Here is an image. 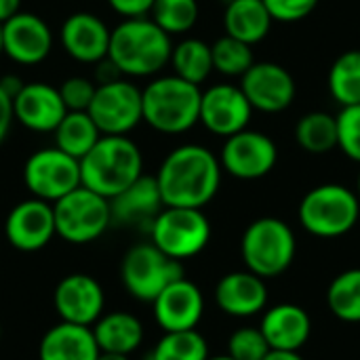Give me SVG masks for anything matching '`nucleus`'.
Returning a JSON list of instances; mask_svg holds the SVG:
<instances>
[{"label": "nucleus", "instance_id": "obj_16", "mask_svg": "<svg viewBox=\"0 0 360 360\" xmlns=\"http://www.w3.org/2000/svg\"><path fill=\"white\" fill-rule=\"evenodd\" d=\"M53 49L49 23L34 13H17L2 23V53L19 65L42 63Z\"/></svg>", "mask_w": 360, "mask_h": 360}, {"label": "nucleus", "instance_id": "obj_42", "mask_svg": "<svg viewBox=\"0 0 360 360\" xmlns=\"http://www.w3.org/2000/svg\"><path fill=\"white\" fill-rule=\"evenodd\" d=\"M21 8V0H0V25L17 15Z\"/></svg>", "mask_w": 360, "mask_h": 360}, {"label": "nucleus", "instance_id": "obj_41", "mask_svg": "<svg viewBox=\"0 0 360 360\" xmlns=\"http://www.w3.org/2000/svg\"><path fill=\"white\" fill-rule=\"evenodd\" d=\"M95 65H97L95 68V84H108V82H114V80L120 78L118 68L108 57L101 59V61H97Z\"/></svg>", "mask_w": 360, "mask_h": 360}, {"label": "nucleus", "instance_id": "obj_12", "mask_svg": "<svg viewBox=\"0 0 360 360\" xmlns=\"http://www.w3.org/2000/svg\"><path fill=\"white\" fill-rule=\"evenodd\" d=\"M278 160L276 143L259 131H240L226 137L219 165L236 179L253 181L266 177Z\"/></svg>", "mask_w": 360, "mask_h": 360}, {"label": "nucleus", "instance_id": "obj_5", "mask_svg": "<svg viewBox=\"0 0 360 360\" xmlns=\"http://www.w3.org/2000/svg\"><path fill=\"white\" fill-rule=\"evenodd\" d=\"M297 253L295 234L289 224L278 217H259L247 226L240 240V255L253 274L276 278L285 274Z\"/></svg>", "mask_w": 360, "mask_h": 360}, {"label": "nucleus", "instance_id": "obj_9", "mask_svg": "<svg viewBox=\"0 0 360 360\" xmlns=\"http://www.w3.org/2000/svg\"><path fill=\"white\" fill-rule=\"evenodd\" d=\"M53 215L57 236L72 245L93 243L112 226L110 200L84 186L53 202Z\"/></svg>", "mask_w": 360, "mask_h": 360}, {"label": "nucleus", "instance_id": "obj_46", "mask_svg": "<svg viewBox=\"0 0 360 360\" xmlns=\"http://www.w3.org/2000/svg\"><path fill=\"white\" fill-rule=\"evenodd\" d=\"M207 360H234L232 356H228V354H221V356H209Z\"/></svg>", "mask_w": 360, "mask_h": 360}, {"label": "nucleus", "instance_id": "obj_23", "mask_svg": "<svg viewBox=\"0 0 360 360\" xmlns=\"http://www.w3.org/2000/svg\"><path fill=\"white\" fill-rule=\"evenodd\" d=\"M259 329L270 350L300 352L312 335V319L297 304H278L264 312Z\"/></svg>", "mask_w": 360, "mask_h": 360}, {"label": "nucleus", "instance_id": "obj_45", "mask_svg": "<svg viewBox=\"0 0 360 360\" xmlns=\"http://www.w3.org/2000/svg\"><path fill=\"white\" fill-rule=\"evenodd\" d=\"M97 360H131V356H124V354H110V352H99Z\"/></svg>", "mask_w": 360, "mask_h": 360}, {"label": "nucleus", "instance_id": "obj_38", "mask_svg": "<svg viewBox=\"0 0 360 360\" xmlns=\"http://www.w3.org/2000/svg\"><path fill=\"white\" fill-rule=\"evenodd\" d=\"M272 21L295 23L306 19L319 4V0H264Z\"/></svg>", "mask_w": 360, "mask_h": 360}, {"label": "nucleus", "instance_id": "obj_13", "mask_svg": "<svg viewBox=\"0 0 360 360\" xmlns=\"http://www.w3.org/2000/svg\"><path fill=\"white\" fill-rule=\"evenodd\" d=\"M53 306L63 323L93 327L105 308V293L97 278L91 274H68L63 276L53 293Z\"/></svg>", "mask_w": 360, "mask_h": 360}, {"label": "nucleus", "instance_id": "obj_10", "mask_svg": "<svg viewBox=\"0 0 360 360\" xmlns=\"http://www.w3.org/2000/svg\"><path fill=\"white\" fill-rule=\"evenodd\" d=\"M23 184L34 198L57 202L80 184V160L59 148H42L23 165Z\"/></svg>", "mask_w": 360, "mask_h": 360}, {"label": "nucleus", "instance_id": "obj_18", "mask_svg": "<svg viewBox=\"0 0 360 360\" xmlns=\"http://www.w3.org/2000/svg\"><path fill=\"white\" fill-rule=\"evenodd\" d=\"M156 325L169 331H190L196 329L205 314V297L198 285L186 276L171 283L154 302H152Z\"/></svg>", "mask_w": 360, "mask_h": 360}, {"label": "nucleus", "instance_id": "obj_7", "mask_svg": "<svg viewBox=\"0 0 360 360\" xmlns=\"http://www.w3.org/2000/svg\"><path fill=\"white\" fill-rule=\"evenodd\" d=\"M184 276V264L165 255L152 243L133 245L120 262L122 287L133 300L143 304H152L171 283Z\"/></svg>", "mask_w": 360, "mask_h": 360}, {"label": "nucleus", "instance_id": "obj_32", "mask_svg": "<svg viewBox=\"0 0 360 360\" xmlns=\"http://www.w3.org/2000/svg\"><path fill=\"white\" fill-rule=\"evenodd\" d=\"M209 359V344L207 340L196 331H169L165 333L148 360H207Z\"/></svg>", "mask_w": 360, "mask_h": 360}, {"label": "nucleus", "instance_id": "obj_25", "mask_svg": "<svg viewBox=\"0 0 360 360\" xmlns=\"http://www.w3.org/2000/svg\"><path fill=\"white\" fill-rule=\"evenodd\" d=\"M91 331L99 352L131 356L143 344V325L135 314L127 310L101 314Z\"/></svg>", "mask_w": 360, "mask_h": 360}, {"label": "nucleus", "instance_id": "obj_3", "mask_svg": "<svg viewBox=\"0 0 360 360\" xmlns=\"http://www.w3.org/2000/svg\"><path fill=\"white\" fill-rule=\"evenodd\" d=\"M141 175V150L127 135H101L91 152L80 158V184L108 200Z\"/></svg>", "mask_w": 360, "mask_h": 360}, {"label": "nucleus", "instance_id": "obj_27", "mask_svg": "<svg viewBox=\"0 0 360 360\" xmlns=\"http://www.w3.org/2000/svg\"><path fill=\"white\" fill-rule=\"evenodd\" d=\"M55 148L70 154L72 158H84L91 148L99 141L101 131L89 116V112H68L55 127Z\"/></svg>", "mask_w": 360, "mask_h": 360}, {"label": "nucleus", "instance_id": "obj_33", "mask_svg": "<svg viewBox=\"0 0 360 360\" xmlns=\"http://www.w3.org/2000/svg\"><path fill=\"white\" fill-rule=\"evenodd\" d=\"M150 19L169 36L186 34L198 21V2L196 0H156Z\"/></svg>", "mask_w": 360, "mask_h": 360}, {"label": "nucleus", "instance_id": "obj_35", "mask_svg": "<svg viewBox=\"0 0 360 360\" xmlns=\"http://www.w3.org/2000/svg\"><path fill=\"white\" fill-rule=\"evenodd\" d=\"M270 346L259 327H240L228 340V356L234 360H264Z\"/></svg>", "mask_w": 360, "mask_h": 360}, {"label": "nucleus", "instance_id": "obj_15", "mask_svg": "<svg viewBox=\"0 0 360 360\" xmlns=\"http://www.w3.org/2000/svg\"><path fill=\"white\" fill-rule=\"evenodd\" d=\"M240 78V89L253 110L276 114L287 110L295 99V78L278 63H253Z\"/></svg>", "mask_w": 360, "mask_h": 360}, {"label": "nucleus", "instance_id": "obj_31", "mask_svg": "<svg viewBox=\"0 0 360 360\" xmlns=\"http://www.w3.org/2000/svg\"><path fill=\"white\" fill-rule=\"evenodd\" d=\"M329 91L333 99L346 105L360 103V51H346L340 55L329 70Z\"/></svg>", "mask_w": 360, "mask_h": 360}, {"label": "nucleus", "instance_id": "obj_4", "mask_svg": "<svg viewBox=\"0 0 360 360\" xmlns=\"http://www.w3.org/2000/svg\"><path fill=\"white\" fill-rule=\"evenodd\" d=\"M202 91L179 76H160L141 91L143 122L158 133L179 135L190 131L200 116Z\"/></svg>", "mask_w": 360, "mask_h": 360}, {"label": "nucleus", "instance_id": "obj_14", "mask_svg": "<svg viewBox=\"0 0 360 360\" xmlns=\"http://www.w3.org/2000/svg\"><path fill=\"white\" fill-rule=\"evenodd\" d=\"M4 234L13 249L34 253L44 249L55 236L53 205L40 198H27L15 205L4 221Z\"/></svg>", "mask_w": 360, "mask_h": 360}, {"label": "nucleus", "instance_id": "obj_6", "mask_svg": "<svg viewBox=\"0 0 360 360\" xmlns=\"http://www.w3.org/2000/svg\"><path fill=\"white\" fill-rule=\"evenodd\" d=\"M297 215L308 234L316 238H340L356 226L360 200L356 192L342 184H323L306 192Z\"/></svg>", "mask_w": 360, "mask_h": 360}, {"label": "nucleus", "instance_id": "obj_20", "mask_svg": "<svg viewBox=\"0 0 360 360\" xmlns=\"http://www.w3.org/2000/svg\"><path fill=\"white\" fill-rule=\"evenodd\" d=\"M165 209L156 177L141 175L120 194L110 198L112 226L150 230L156 215Z\"/></svg>", "mask_w": 360, "mask_h": 360}, {"label": "nucleus", "instance_id": "obj_19", "mask_svg": "<svg viewBox=\"0 0 360 360\" xmlns=\"http://www.w3.org/2000/svg\"><path fill=\"white\" fill-rule=\"evenodd\" d=\"M68 114L59 89L46 82H23L13 97V116L34 133H53Z\"/></svg>", "mask_w": 360, "mask_h": 360}, {"label": "nucleus", "instance_id": "obj_8", "mask_svg": "<svg viewBox=\"0 0 360 360\" xmlns=\"http://www.w3.org/2000/svg\"><path fill=\"white\" fill-rule=\"evenodd\" d=\"M150 243L165 255L184 262L202 253L211 240V224L202 209L165 207L152 221Z\"/></svg>", "mask_w": 360, "mask_h": 360}, {"label": "nucleus", "instance_id": "obj_22", "mask_svg": "<svg viewBox=\"0 0 360 360\" xmlns=\"http://www.w3.org/2000/svg\"><path fill=\"white\" fill-rule=\"evenodd\" d=\"M217 308L232 319H249L266 310L268 287L266 281L251 270H236L224 274L215 285Z\"/></svg>", "mask_w": 360, "mask_h": 360}, {"label": "nucleus", "instance_id": "obj_37", "mask_svg": "<svg viewBox=\"0 0 360 360\" xmlns=\"http://www.w3.org/2000/svg\"><path fill=\"white\" fill-rule=\"evenodd\" d=\"M95 91H97V84L84 76L65 78L59 86V95L68 112H86L95 97Z\"/></svg>", "mask_w": 360, "mask_h": 360}, {"label": "nucleus", "instance_id": "obj_24", "mask_svg": "<svg viewBox=\"0 0 360 360\" xmlns=\"http://www.w3.org/2000/svg\"><path fill=\"white\" fill-rule=\"evenodd\" d=\"M99 348L91 327L59 321L38 346V360H97Z\"/></svg>", "mask_w": 360, "mask_h": 360}, {"label": "nucleus", "instance_id": "obj_1", "mask_svg": "<svg viewBox=\"0 0 360 360\" xmlns=\"http://www.w3.org/2000/svg\"><path fill=\"white\" fill-rule=\"evenodd\" d=\"M165 207H207L221 184L219 158L198 143L175 148L154 175Z\"/></svg>", "mask_w": 360, "mask_h": 360}, {"label": "nucleus", "instance_id": "obj_26", "mask_svg": "<svg viewBox=\"0 0 360 360\" xmlns=\"http://www.w3.org/2000/svg\"><path fill=\"white\" fill-rule=\"evenodd\" d=\"M272 17L264 0H230L224 13L226 34L247 44L264 40L270 32Z\"/></svg>", "mask_w": 360, "mask_h": 360}, {"label": "nucleus", "instance_id": "obj_43", "mask_svg": "<svg viewBox=\"0 0 360 360\" xmlns=\"http://www.w3.org/2000/svg\"><path fill=\"white\" fill-rule=\"evenodd\" d=\"M0 84H2V89L8 93L11 99H13V97L19 93V89L23 86V82H21L17 76H2V78H0Z\"/></svg>", "mask_w": 360, "mask_h": 360}, {"label": "nucleus", "instance_id": "obj_36", "mask_svg": "<svg viewBox=\"0 0 360 360\" xmlns=\"http://www.w3.org/2000/svg\"><path fill=\"white\" fill-rule=\"evenodd\" d=\"M338 148L360 162V103L359 105H346L338 116Z\"/></svg>", "mask_w": 360, "mask_h": 360}, {"label": "nucleus", "instance_id": "obj_48", "mask_svg": "<svg viewBox=\"0 0 360 360\" xmlns=\"http://www.w3.org/2000/svg\"><path fill=\"white\" fill-rule=\"evenodd\" d=\"M356 196H359V200H360V175H359V188H356Z\"/></svg>", "mask_w": 360, "mask_h": 360}, {"label": "nucleus", "instance_id": "obj_11", "mask_svg": "<svg viewBox=\"0 0 360 360\" xmlns=\"http://www.w3.org/2000/svg\"><path fill=\"white\" fill-rule=\"evenodd\" d=\"M86 112L101 135H127L143 120L141 89L122 78L108 84H97L95 97Z\"/></svg>", "mask_w": 360, "mask_h": 360}, {"label": "nucleus", "instance_id": "obj_34", "mask_svg": "<svg viewBox=\"0 0 360 360\" xmlns=\"http://www.w3.org/2000/svg\"><path fill=\"white\" fill-rule=\"evenodd\" d=\"M211 57L213 70H217L224 76H243L255 63L251 44L228 34L215 40V44L211 46Z\"/></svg>", "mask_w": 360, "mask_h": 360}, {"label": "nucleus", "instance_id": "obj_28", "mask_svg": "<svg viewBox=\"0 0 360 360\" xmlns=\"http://www.w3.org/2000/svg\"><path fill=\"white\" fill-rule=\"evenodd\" d=\"M169 63L173 65L175 76L200 86L213 72L211 46L198 38H186L177 46H173Z\"/></svg>", "mask_w": 360, "mask_h": 360}, {"label": "nucleus", "instance_id": "obj_21", "mask_svg": "<svg viewBox=\"0 0 360 360\" xmlns=\"http://www.w3.org/2000/svg\"><path fill=\"white\" fill-rule=\"evenodd\" d=\"M108 25L93 13L78 11L72 13L59 30V40L63 51L80 63H97L108 57L110 49Z\"/></svg>", "mask_w": 360, "mask_h": 360}, {"label": "nucleus", "instance_id": "obj_39", "mask_svg": "<svg viewBox=\"0 0 360 360\" xmlns=\"http://www.w3.org/2000/svg\"><path fill=\"white\" fill-rule=\"evenodd\" d=\"M156 0H108L110 8L124 19L148 17Z\"/></svg>", "mask_w": 360, "mask_h": 360}, {"label": "nucleus", "instance_id": "obj_30", "mask_svg": "<svg viewBox=\"0 0 360 360\" xmlns=\"http://www.w3.org/2000/svg\"><path fill=\"white\" fill-rule=\"evenodd\" d=\"M331 314L344 323H360V268L340 272L327 289Z\"/></svg>", "mask_w": 360, "mask_h": 360}, {"label": "nucleus", "instance_id": "obj_44", "mask_svg": "<svg viewBox=\"0 0 360 360\" xmlns=\"http://www.w3.org/2000/svg\"><path fill=\"white\" fill-rule=\"evenodd\" d=\"M264 360H304L300 352H285V350H270Z\"/></svg>", "mask_w": 360, "mask_h": 360}, {"label": "nucleus", "instance_id": "obj_17", "mask_svg": "<svg viewBox=\"0 0 360 360\" xmlns=\"http://www.w3.org/2000/svg\"><path fill=\"white\" fill-rule=\"evenodd\" d=\"M251 114L253 108L240 86L215 84L207 89L200 97L198 122H202L205 129L213 135L230 137L247 129Z\"/></svg>", "mask_w": 360, "mask_h": 360}, {"label": "nucleus", "instance_id": "obj_40", "mask_svg": "<svg viewBox=\"0 0 360 360\" xmlns=\"http://www.w3.org/2000/svg\"><path fill=\"white\" fill-rule=\"evenodd\" d=\"M13 120H15V116H13V99L8 97V93L0 84V143L6 139Z\"/></svg>", "mask_w": 360, "mask_h": 360}, {"label": "nucleus", "instance_id": "obj_29", "mask_svg": "<svg viewBox=\"0 0 360 360\" xmlns=\"http://www.w3.org/2000/svg\"><path fill=\"white\" fill-rule=\"evenodd\" d=\"M295 139L310 154H327L338 148V118L327 112H308L295 124Z\"/></svg>", "mask_w": 360, "mask_h": 360}, {"label": "nucleus", "instance_id": "obj_49", "mask_svg": "<svg viewBox=\"0 0 360 360\" xmlns=\"http://www.w3.org/2000/svg\"><path fill=\"white\" fill-rule=\"evenodd\" d=\"M0 340H2V325H0Z\"/></svg>", "mask_w": 360, "mask_h": 360}, {"label": "nucleus", "instance_id": "obj_47", "mask_svg": "<svg viewBox=\"0 0 360 360\" xmlns=\"http://www.w3.org/2000/svg\"><path fill=\"white\" fill-rule=\"evenodd\" d=\"M0 55H2V25H0Z\"/></svg>", "mask_w": 360, "mask_h": 360}, {"label": "nucleus", "instance_id": "obj_2", "mask_svg": "<svg viewBox=\"0 0 360 360\" xmlns=\"http://www.w3.org/2000/svg\"><path fill=\"white\" fill-rule=\"evenodd\" d=\"M171 36L150 17L124 19L110 32L108 59L120 74L135 78L154 76L171 61Z\"/></svg>", "mask_w": 360, "mask_h": 360}]
</instances>
